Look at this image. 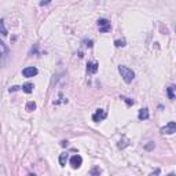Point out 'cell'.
Instances as JSON below:
<instances>
[{
    "mask_svg": "<svg viewBox=\"0 0 176 176\" xmlns=\"http://www.w3.org/2000/svg\"><path fill=\"white\" fill-rule=\"evenodd\" d=\"M154 147H156V144H154V142H149V143L146 144V146H144V149H146V150H153Z\"/></svg>",
    "mask_w": 176,
    "mask_h": 176,
    "instance_id": "obj_19",
    "label": "cell"
},
{
    "mask_svg": "<svg viewBox=\"0 0 176 176\" xmlns=\"http://www.w3.org/2000/svg\"><path fill=\"white\" fill-rule=\"evenodd\" d=\"M83 43H84V45H85V47H88V48H92V47H94V41H92V40H87V39H85Z\"/></svg>",
    "mask_w": 176,
    "mask_h": 176,
    "instance_id": "obj_17",
    "label": "cell"
},
{
    "mask_svg": "<svg viewBox=\"0 0 176 176\" xmlns=\"http://www.w3.org/2000/svg\"><path fill=\"white\" fill-rule=\"evenodd\" d=\"M19 89H22V87H19V85H14V87H11L8 91H10V92H15V91H19Z\"/></svg>",
    "mask_w": 176,
    "mask_h": 176,
    "instance_id": "obj_20",
    "label": "cell"
},
{
    "mask_svg": "<svg viewBox=\"0 0 176 176\" xmlns=\"http://www.w3.org/2000/svg\"><path fill=\"white\" fill-rule=\"evenodd\" d=\"M33 88H35V85H33L32 83H25V84L22 85V91L26 92V94H30V92L33 91Z\"/></svg>",
    "mask_w": 176,
    "mask_h": 176,
    "instance_id": "obj_11",
    "label": "cell"
},
{
    "mask_svg": "<svg viewBox=\"0 0 176 176\" xmlns=\"http://www.w3.org/2000/svg\"><path fill=\"white\" fill-rule=\"evenodd\" d=\"M149 117H150V114H149V110L146 107L144 109H140L139 113H138V118H139L140 121H143V120H147Z\"/></svg>",
    "mask_w": 176,
    "mask_h": 176,
    "instance_id": "obj_8",
    "label": "cell"
},
{
    "mask_svg": "<svg viewBox=\"0 0 176 176\" xmlns=\"http://www.w3.org/2000/svg\"><path fill=\"white\" fill-rule=\"evenodd\" d=\"M37 73H39V70H37L36 68H33V66H30V68H25L24 70H22V74H24V77H28V79L37 76Z\"/></svg>",
    "mask_w": 176,
    "mask_h": 176,
    "instance_id": "obj_7",
    "label": "cell"
},
{
    "mask_svg": "<svg viewBox=\"0 0 176 176\" xmlns=\"http://www.w3.org/2000/svg\"><path fill=\"white\" fill-rule=\"evenodd\" d=\"M176 132V123L175 121H171L168 124L162 127L161 128V133H164V135H173Z\"/></svg>",
    "mask_w": 176,
    "mask_h": 176,
    "instance_id": "obj_2",
    "label": "cell"
},
{
    "mask_svg": "<svg viewBox=\"0 0 176 176\" xmlns=\"http://www.w3.org/2000/svg\"><path fill=\"white\" fill-rule=\"evenodd\" d=\"M61 146H68V140H62V142H61Z\"/></svg>",
    "mask_w": 176,
    "mask_h": 176,
    "instance_id": "obj_22",
    "label": "cell"
},
{
    "mask_svg": "<svg viewBox=\"0 0 176 176\" xmlns=\"http://www.w3.org/2000/svg\"><path fill=\"white\" fill-rule=\"evenodd\" d=\"M68 160H69V154L68 153H62L59 156V164H61V167H65L66 165V162H68Z\"/></svg>",
    "mask_w": 176,
    "mask_h": 176,
    "instance_id": "obj_10",
    "label": "cell"
},
{
    "mask_svg": "<svg viewBox=\"0 0 176 176\" xmlns=\"http://www.w3.org/2000/svg\"><path fill=\"white\" fill-rule=\"evenodd\" d=\"M100 172H102V171H100L99 168H98V167H95V168H92L91 169V175H100Z\"/></svg>",
    "mask_w": 176,
    "mask_h": 176,
    "instance_id": "obj_18",
    "label": "cell"
},
{
    "mask_svg": "<svg viewBox=\"0 0 176 176\" xmlns=\"http://www.w3.org/2000/svg\"><path fill=\"white\" fill-rule=\"evenodd\" d=\"M114 45H116V47H124V45H125V40H124V39H123V40H116V41H114Z\"/></svg>",
    "mask_w": 176,
    "mask_h": 176,
    "instance_id": "obj_16",
    "label": "cell"
},
{
    "mask_svg": "<svg viewBox=\"0 0 176 176\" xmlns=\"http://www.w3.org/2000/svg\"><path fill=\"white\" fill-rule=\"evenodd\" d=\"M81 164H83V158H81V156H79V154H76V156H73L72 158H70V165H72L73 169L80 168Z\"/></svg>",
    "mask_w": 176,
    "mask_h": 176,
    "instance_id": "obj_6",
    "label": "cell"
},
{
    "mask_svg": "<svg viewBox=\"0 0 176 176\" xmlns=\"http://www.w3.org/2000/svg\"><path fill=\"white\" fill-rule=\"evenodd\" d=\"M0 33H1L3 36H7L8 35L7 29H6V26H4V21L3 19H0Z\"/></svg>",
    "mask_w": 176,
    "mask_h": 176,
    "instance_id": "obj_14",
    "label": "cell"
},
{
    "mask_svg": "<svg viewBox=\"0 0 176 176\" xmlns=\"http://www.w3.org/2000/svg\"><path fill=\"white\" fill-rule=\"evenodd\" d=\"M8 55H10V48L0 40V62H3Z\"/></svg>",
    "mask_w": 176,
    "mask_h": 176,
    "instance_id": "obj_5",
    "label": "cell"
},
{
    "mask_svg": "<svg viewBox=\"0 0 176 176\" xmlns=\"http://www.w3.org/2000/svg\"><path fill=\"white\" fill-rule=\"evenodd\" d=\"M107 117V113L105 112L103 109H99V110H96L94 114H92V120L95 121V123H99V121L105 120Z\"/></svg>",
    "mask_w": 176,
    "mask_h": 176,
    "instance_id": "obj_4",
    "label": "cell"
},
{
    "mask_svg": "<svg viewBox=\"0 0 176 176\" xmlns=\"http://www.w3.org/2000/svg\"><path fill=\"white\" fill-rule=\"evenodd\" d=\"M121 99L124 100L125 103L128 105V106H132V105L135 103V100H132V99H129V98H125V96H121Z\"/></svg>",
    "mask_w": 176,
    "mask_h": 176,
    "instance_id": "obj_15",
    "label": "cell"
},
{
    "mask_svg": "<svg viewBox=\"0 0 176 176\" xmlns=\"http://www.w3.org/2000/svg\"><path fill=\"white\" fill-rule=\"evenodd\" d=\"M87 72L91 73V74L96 73L98 72V63H95V62H88L87 63Z\"/></svg>",
    "mask_w": 176,
    "mask_h": 176,
    "instance_id": "obj_9",
    "label": "cell"
},
{
    "mask_svg": "<svg viewBox=\"0 0 176 176\" xmlns=\"http://www.w3.org/2000/svg\"><path fill=\"white\" fill-rule=\"evenodd\" d=\"M98 26H99V32L100 33H106L110 30V21H107L106 18L98 21Z\"/></svg>",
    "mask_w": 176,
    "mask_h": 176,
    "instance_id": "obj_3",
    "label": "cell"
},
{
    "mask_svg": "<svg viewBox=\"0 0 176 176\" xmlns=\"http://www.w3.org/2000/svg\"><path fill=\"white\" fill-rule=\"evenodd\" d=\"M50 3H51V0H43V1H40V6H47Z\"/></svg>",
    "mask_w": 176,
    "mask_h": 176,
    "instance_id": "obj_21",
    "label": "cell"
},
{
    "mask_svg": "<svg viewBox=\"0 0 176 176\" xmlns=\"http://www.w3.org/2000/svg\"><path fill=\"white\" fill-rule=\"evenodd\" d=\"M167 92H168V98L171 100L175 99V85H169L168 89H167Z\"/></svg>",
    "mask_w": 176,
    "mask_h": 176,
    "instance_id": "obj_12",
    "label": "cell"
},
{
    "mask_svg": "<svg viewBox=\"0 0 176 176\" xmlns=\"http://www.w3.org/2000/svg\"><path fill=\"white\" fill-rule=\"evenodd\" d=\"M26 110H28V112H33V110H36V103H35V102H33V100H30V102H28V103H26Z\"/></svg>",
    "mask_w": 176,
    "mask_h": 176,
    "instance_id": "obj_13",
    "label": "cell"
},
{
    "mask_svg": "<svg viewBox=\"0 0 176 176\" xmlns=\"http://www.w3.org/2000/svg\"><path fill=\"white\" fill-rule=\"evenodd\" d=\"M118 72H120L121 77H123V80H124L127 84L132 83V80L135 79V73H133V70L129 69V68H127V66L120 65V66H118Z\"/></svg>",
    "mask_w": 176,
    "mask_h": 176,
    "instance_id": "obj_1",
    "label": "cell"
}]
</instances>
